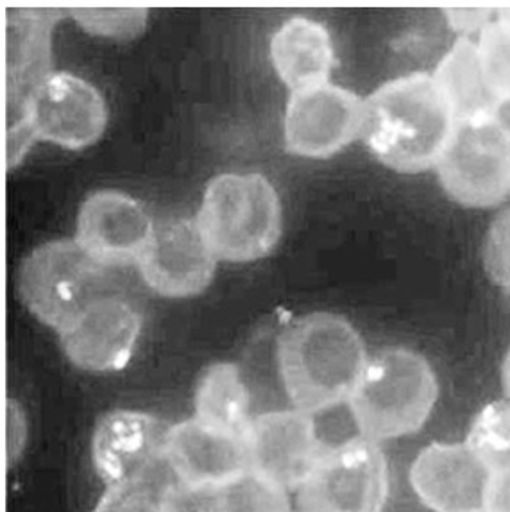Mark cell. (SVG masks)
I'll list each match as a JSON object with an SVG mask.
<instances>
[{
    "label": "cell",
    "instance_id": "cell-1",
    "mask_svg": "<svg viewBox=\"0 0 510 512\" xmlns=\"http://www.w3.org/2000/svg\"><path fill=\"white\" fill-rule=\"evenodd\" d=\"M455 124L435 77L417 72L385 83L367 99L360 137L392 171L421 172L437 165Z\"/></svg>",
    "mask_w": 510,
    "mask_h": 512
},
{
    "label": "cell",
    "instance_id": "cell-2",
    "mask_svg": "<svg viewBox=\"0 0 510 512\" xmlns=\"http://www.w3.org/2000/svg\"><path fill=\"white\" fill-rule=\"evenodd\" d=\"M366 346L344 317H299L278 342L281 382L299 410L317 414L348 402L366 371Z\"/></svg>",
    "mask_w": 510,
    "mask_h": 512
},
{
    "label": "cell",
    "instance_id": "cell-3",
    "mask_svg": "<svg viewBox=\"0 0 510 512\" xmlns=\"http://www.w3.org/2000/svg\"><path fill=\"white\" fill-rule=\"evenodd\" d=\"M437 396L428 360L416 351L389 348L369 359L348 405L360 436L380 443L421 430Z\"/></svg>",
    "mask_w": 510,
    "mask_h": 512
},
{
    "label": "cell",
    "instance_id": "cell-4",
    "mask_svg": "<svg viewBox=\"0 0 510 512\" xmlns=\"http://www.w3.org/2000/svg\"><path fill=\"white\" fill-rule=\"evenodd\" d=\"M196 221L217 260L251 262L280 239V197L262 174H221L206 187Z\"/></svg>",
    "mask_w": 510,
    "mask_h": 512
},
{
    "label": "cell",
    "instance_id": "cell-5",
    "mask_svg": "<svg viewBox=\"0 0 510 512\" xmlns=\"http://www.w3.org/2000/svg\"><path fill=\"white\" fill-rule=\"evenodd\" d=\"M106 122V103L94 85L67 72L49 74L8 115V165L15 167L33 140L67 149L92 146Z\"/></svg>",
    "mask_w": 510,
    "mask_h": 512
},
{
    "label": "cell",
    "instance_id": "cell-6",
    "mask_svg": "<svg viewBox=\"0 0 510 512\" xmlns=\"http://www.w3.org/2000/svg\"><path fill=\"white\" fill-rule=\"evenodd\" d=\"M20 296L43 325L61 333L94 301L119 291L111 267L74 240H52L27 256L18 278Z\"/></svg>",
    "mask_w": 510,
    "mask_h": 512
},
{
    "label": "cell",
    "instance_id": "cell-7",
    "mask_svg": "<svg viewBox=\"0 0 510 512\" xmlns=\"http://www.w3.org/2000/svg\"><path fill=\"white\" fill-rule=\"evenodd\" d=\"M442 187L471 208L498 205L510 192V122L502 111L457 120L435 165Z\"/></svg>",
    "mask_w": 510,
    "mask_h": 512
},
{
    "label": "cell",
    "instance_id": "cell-8",
    "mask_svg": "<svg viewBox=\"0 0 510 512\" xmlns=\"http://www.w3.org/2000/svg\"><path fill=\"white\" fill-rule=\"evenodd\" d=\"M389 489L387 462L366 437L326 448L299 489L301 512H382Z\"/></svg>",
    "mask_w": 510,
    "mask_h": 512
},
{
    "label": "cell",
    "instance_id": "cell-9",
    "mask_svg": "<svg viewBox=\"0 0 510 512\" xmlns=\"http://www.w3.org/2000/svg\"><path fill=\"white\" fill-rule=\"evenodd\" d=\"M364 106L346 88L323 83L292 92L285 120V146L305 158H330L362 133Z\"/></svg>",
    "mask_w": 510,
    "mask_h": 512
},
{
    "label": "cell",
    "instance_id": "cell-10",
    "mask_svg": "<svg viewBox=\"0 0 510 512\" xmlns=\"http://www.w3.org/2000/svg\"><path fill=\"white\" fill-rule=\"evenodd\" d=\"M493 468L464 443L426 446L410 468V484L434 512H487Z\"/></svg>",
    "mask_w": 510,
    "mask_h": 512
},
{
    "label": "cell",
    "instance_id": "cell-11",
    "mask_svg": "<svg viewBox=\"0 0 510 512\" xmlns=\"http://www.w3.org/2000/svg\"><path fill=\"white\" fill-rule=\"evenodd\" d=\"M249 468L289 489H301L326 452L314 414L276 410L253 419L246 436Z\"/></svg>",
    "mask_w": 510,
    "mask_h": 512
},
{
    "label": "cell",
    "instance_id": "cell-12",
    "mask_svg": "<svg viewBox=\"0 0 510 512\" xmlns=\"http://www.w3.org/2000/svg\"><path fill=\"white\" fill-rule=\"evenodd\" d=\"M136 264L156 294L190 298L212 282L217 256L197 221L167 219L154 222L151 240Z\"/></svg>",
    "mask_w": 510,
    "mask_h": 512
},
{
    "label": "cell",
    "instance_id": "cell-13",
    "mask_svg": "<svg viewBox=\"0 0 510 512\" xmlns=\"http://www.w3.org/2000/svg\"><path fill=\"white\" fill-rule=\"evenodd\" d=\"M142 332V314L120 291L94 301L58 333L68 360L85 371L113 373L128 366Z\"/></svg>",
    "mask_w": 510,
    "mask_h": 512
},
{
    "label": "cell",
    "instance_id": "cell-14",
    "mask_svg": "<svg viewBox=\"0 0 510 512\" xmlns=\"http://www.w3.org/2000/svg\"><path fill=\"white\" fill-rule=\"evenodd\" d=\"M169 425L138 410H113L95 427L94 470L106 486L153 478L167 462Z\"/></svg>",
    "mask_w": 510,
    "mask_h": 512
},
{
    "label": "cell",
    "instance_id": "cell-15",
    "mask_svg": "<svg viewBox=\"0 0 510 512\" xmlns=\"http://www.w3.org/2000/svg\"><path fill=\"white\" fill-rule=\"evenodd\" d=\"M153 230V219L136 199L117 190H101L81 206L76 240L86 253L113 269L138 262Z\"/></svg>",
    "mask_w": 510,
    "mask_h": 512
},
{
    "label": "cell",
    "instance_id": "cell-16",
    "mask_svg": "<svg viewBox=\"0 0 510 512\" xmlns=\"http://www.w3.org/2000/svg\"><path fill=\"white\" fill-rule=\"evenodd\" d=\"M167 464L183 484L224 486L249 470L246 437L215 430L196 418L187 419L170 427Z\"/></svg>",
    "mask_w": 510,
    "mask_h": 512
},
{
    "label": "cell",
    "instance_id": "cell-17",
    "mask_svg": "<svg viewBox=\"0 0 510 512\" xmlns=\"http://www.w3.org/2000/svg\"><path fill=\"white\" fill-rule=\"evenodd\" d=\"M56 11L11 9L6 13L8 115L20 110L34 86L51 72V29Z\"/></svg>",
    "mask_w": 510,
    "mask_h": 512
},
{
    "label": "cell",
    "instance_id": "cell-18",
    "mask_svg": "<svg viewBox=\"0 0 510 512\" xmlns=\"http://www.w3.org/2000/svg\"><path fill=\"white\" fill-rule=\"evenodd\" d=\"M271 60L292 92L323 85L333 69L332 36L321 22L290 18L272 36Z\"/></svg>",
    "mask_w": 510,
    "mask_h": 512
},
{
    "label": "cell",
    "instance_id": "cell-19",
    "mask_svg": "<svg viewBox=\"0 0 510 512\" xmlns=\"http://www.w3.org/2000/svg\"><path fill=\"white\" fill-rule=\"evenodd\" d=\"M455 120L478 117L500 110L502 103L485 81L476 43L460 38L434 74Z\"/></svg>",
    "mask_w": 510,
    "mask_h": 512
},
{
    "label": "cell",
    "instance_id": "cell-20",
    "mask_svg": "<svg viewBox=\"0 0 510 512\" xmlns=\"http://www.w3.org/2000/svg\"><path fill=\"white\" fill-rule=\"evenodd\" d=\"M194 407L197 421L233 436L246 437L253 423L249 391L233 364H215L204 371Z\"/></svg>",
    "mask_w": 510,
    "mask_h": 512
},
{
    "label": "cell",
    "instance_id": "cell-21",
    "mask_svg": "<svg viewBox=\"0 0 510 512\" xmlns=\"http://www.w3.org/2000/svg\"><path fill=\"white\" fill-rule=\"evenodd\" d=\"M217 491L224 512H292L287 489L251 468Z\"/></svg>",
    "mask_w": 510,
    "mask_h": 512
},
{
    "label": "cell",
    "instance_id": "cell-22",
    "mask_svg": "<svg viewBox=\"0 0 510 512\" xmlns=\"http://www.w3.org/2000/svg\"><path fill=\"white\" fill-rule=\"evenodd\" d=\"M466 443L494 473L510 468V400L491 403L480 410Z\"/></svg>",
    "mask_w": 510,
    "mask_h": 512
},
{
    "label": "cell",
    "instance_id": "cell-23",
    "mask_svg": "<svg viewBox=\"0 0 510 512\" xmlns=\"http://www.w3.org/2000/svg\"><path fill=\"white\" fill-rule=\"evenodd\" d=\"M485 81L502 104H510V26L498 18L485 24L478 42Z\"/></svg>",
    "mask_w": 510,
    "mask_h": 512
},
{
    "label": "cell",
    "instance_id": "cell-24",
    "mask_svg": "<svg viewBox=\"0 0 510 512\" xmlns=\"http://www.w3.org/2000/svg\"><path fill=\"white\" fill-rule=\"evenodd\" d=\"M88 33L113 40H133L144 31L145 9H74L70 13Z\"/></svg>",
    "mask_w": 510,
    "mask_h": 512
},
{
    "label": "cell",
    "instance_id": "cell-25",
    "mask_svg": "<svg viewBox=\"0 0 510 512\" xmlns=\"http://www.w3.org/2000/svg\"><path fill=\"white\" fill-rule=\"evenodd\" d=\"M169 486H158L154 478L106 486L92 512H162V498Z\"/></svg>",
    "mask_w": 510,
    "mask_h": 512
},
{
    "label": "cell",
    "instance_id": "cell-26",
    "mask_svg": "<svg viewBox=\"0 0 510 512\" xmlns=\"http://www.w3.org/2000/svg\"><path fill=\"white\" fill-rule=\"evenodd\" d=\"M484 264L494 283L510 294V210L496 217L487 235Z\"/></svg>",
    "mask_w": 510,
    "mask_h": 512
},
{
    "label": "cell",
    "instance_id": "cell-27",
    "mask_svg": "<svg viewBox=\"0 0 510 512\" xmlns=\"http://www.w3.org/2000/svg\"><path fill=\"white\" fill-rule=\"evenodd\" d=\"M162 512H224L217 487L174 482L165 489Z\"/></svg>",
    "mask_w": 510,
    "mask_h": 512
},
{
    "label": "cell",
    "instance_id": "cell-28",
    "mask_svg": "<svg viewBox=\"0 0 510 512\" xmlns=\"http://www.w3.org/2000/svg\"><path fill=\"white\" fill-rule=\"evenodd\" d=\"M27 443L26 414L17 402H8L6 412V461L8 466H15L24 455Z\"/></svg>",
    "mask_w": 510,
    "mask_h": 512
},
{
    "label": "cell",
    "instance_id": "cell-29",
    "mask_svg": "<svg viewBox=\"0 0 510 512\" xmlns=\"http://www.w3.org/2000/svg\"><path fill=\"white\" fill-rule=\"evenodd\" d=\"M487 512H510V468L494 475Z\"/></svg>",
    "mask_w": 510,
    "mask_h": 512
},
{
    "label": "cell",
    "instance_id": "cell-30",
    "mask_svg": "<svg viewBox=\"0 0 510 512\" xmlns=\"http://www.w3.org/2000/svg\"><path fill=\"white\" fill-rule=\"evenodd\" d=\"M503 389L507 394V400H510V350L503 362Z\"/></svg>",
    "mask_w": 510,
    "mask_h": 512
},
{
    "label": "cell",
    "instance_id": "cell-31",
    "mask_svg": "<svg viewBox=\"0 0 510 512\" xmlns=\"http://www.w3.org/2000/svg\"><path fill=\"white\" fill-rule=\"evenodd\" d=\"M500 18H502V20H505V22H507V24H509L510 26V11H505V13H502V15H500Z\"/></svg>",
    "mask_w": 510,
    "mask_h": 512
}]
</instances>
